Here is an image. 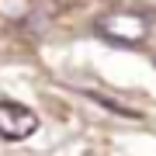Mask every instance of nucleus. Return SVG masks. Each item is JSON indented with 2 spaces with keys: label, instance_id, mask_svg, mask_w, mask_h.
<instances>
[{
  "label": "nucleus",
  "instance_id": "f257e3e1",
  "mask_svg": "<svg viewBox=\"0 0 156 156\" xmlns=\"http://www.w3.org/2000/svg\"><path fill=\"white\" fill-rule=\"evenodd\" d=\"M97 35L111 45H139L149 35V17L139 11H108L97 17Z\"/></svg>",
  "mask_w": 156,
  "mask_h": 156
},
{
  "label": "nucleus",
  "instance_id": "f03ea898",
  "mask_svg": "<svg viewBox=\"0 0 156 156\" xmlns=\"http://www.w3.org/2000/svg\"><path fill=\"white\" fill-rule=\"evenodd\" d=\"M38 128V115L31 111V108L17 104V101H0V135L4 139H28V135Z\"/></svg>",
  "mask_w": 156,
  "mask_h": 156
}]
</instances>
